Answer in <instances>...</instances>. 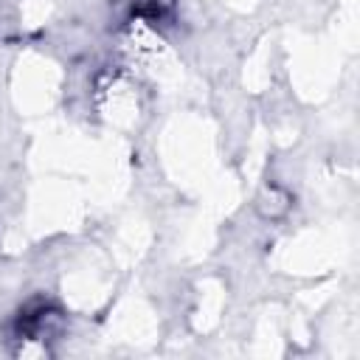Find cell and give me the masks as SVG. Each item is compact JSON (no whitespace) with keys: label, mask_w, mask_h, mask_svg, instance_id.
Wrapping results in <instances>:
<instances>
[{"label":"cell","mask_w":360,"mask_h":360,"mask_svg":"<svg viewBox=\"0 0 360 360\" xmlns=\"http://www.w3.org/2000/svg\"><path fill=\"white\" fill-rule=\"evenodd\" d=\"M62 332H65V315H62V309L56 304H51L45 298L28 301L17 312L14 326H11V335L20 343V354L28 352V349L48 352V346L53 340H59Z\"/></svg>","instance_id":"obj_1"}]
</instances>
